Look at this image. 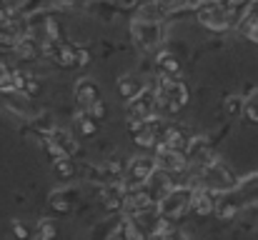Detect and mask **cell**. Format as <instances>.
Listing matches in <instances>:
<instances>
[{"label":"cell","mask_w":258,"mask_h":240,"mask_svg":"<svg viewBox=\"0 0 258 240\" xmlns=\"http://www.w3.org/2000/svg\"><path fill=\"white\" fill-rule=\"evenodd\" d=\"M188 100V90L183 83L171 78H163L156 88V110H166V113H178Z\"/></svg>","instance_id":"1"},{"label":"cell","mask_w":258,"mask_h":240,"mask_svg":"<svg viewBox=\"0 0 258 240\" xmlns=\"http://www.w3.org/2000/svg\"><path fill=\"white\" fill-rule=\"evenodd\" d=\"M198 178L206 185V190H216V193H226L236 188V178L218 163V160H208L203 165H198Z\"/></svg>","instance_id":"2"},{"label":"cell","mask_w":258,"mask_h":240,"mask_svg":"<svg viewBox=\"0 0 258 240\" xmlns=\"http://www.w3.org/2000/svg\"><path fill=\"white\" fill-rule=\"evenodd\" d=\"M190 195H193L190 188H168V193H166V195L161 198V203L156 205V208H158V215L166 218V220L180 218V215L190 208Z\"/></svg>","instance_id":"3"},{"label":"cell","mask_w":258,"mask_h":240,"mask_svg":"<svg viewBox=\"0 0 258 240\" xmlns=\"http://www.w3.org/2000/svg\"><path fill=\"white\" fill-rule=\"evenodd\" d=\"M156 168H161L163 173H180L188 168V158L183 150L178 148H168L161 140L156 143Z\"/></svg>","instance_id":"4"},{"label":"cell","mask_w":258,"mask_h":240,"mask_svg":"<svg viewBox=\"0 0 258 240\" xmlns=\"http://www.w3.org/2000/svg\"><path fill=\"white\" fill-rule=\"evenodd\" d=\"M198 20L208 28H216V30H223L231 25V10L221 3H203L198 8Z\"/></svg>","instance_id":"5"},{"label":"cell","mask_w":258,"mask_h":240,"mask_svg":"<svg viewBox=\"0 0 258 240\" xmlns=\"http://www.w3.org/2000/svg\"><path fill=\"white\" fill-rule=\"evenodd\" d=\"M128 113L131 118H138V120H151L156 115V93L153 90H141L131 98V105H128Z\"/></svg>","instance_id":"6"},{"label":"cell","mask_w":258,"mask_h":240,"mask_svg":"<svg viewBox=\"0 0 258 240\" xmlns=\"http://www.w3.org/2000/svg\"><path fill=\"white\" fill-rule=\"evenodd\" d=\"M153 173H156V160L133 158L131 165H128V170H125V178H128L131 185H143V183H148L153 178Z\"/></svg>","instance_id":"7"},{"label":"cell","mask_w":258,"mask_h":240,"mask_svg":"<svg viewBox=\"0 0 258 240\" xmlns=\"http://www.w3.org/2000/svg\"><path fill=\"white\" fill-rule=\"evenodd\" d=\"M183 153H185L188 163H198V165H203V163L213 160L211 158V145H208V140H206V138H190V140H185Z\"/></svg>","instance_id":"8"},{"label":"cell","mask_w":258,"mask_h":240,"mask_svg":"<svg viewBox=\"0 0 258 240\" xmlns=\"http://www.w3.org/2000/svg\"><path fill=\"white\" fill-rule=\"evenodd\" d=\"M153 205H156V203H153V195H151L148 190H141L138 185H136L133 193L123 195V208H125L128 213H138V210H146V208H153Z\"/></svg>","instance_id":"9"},{"label":"cell","mask_w":258,"mask_h":240,"mask_svg":"<svg viewBox=\"0 0 258 240\" xmlns=\"http://www.w3.org/2000/svg\"><path fill=\"white\" fill-rule=\"evenodd\" d=\"M133 33H136V38H138V43L143 45V48H153L156 43H158V38H161V28L156 25V23H136V28H133Z\"/></svg>","instance_id":"10"},{"label":"cell","mask_w":258,"mask_h":240,"mask_svg":"<svg viewBox=\"0 0 258 240\" xmlns=\"http://www.w3.org/2000/svg\"><path fill=\"white\" fill-rule=\"evenodd\" d=\"M190 208L196 215H211L216 210V200H211V190H193Z\"/></svg>","instance_id":"11"},{"label":"cell","mask_w":258,"mask_h":240,"mask_svg":"<svg viewBox=\"0 0 258 240\" xmlns=\"http://www.w3.org/2000/svg\"><path fill=\"white\" fill-rule=\"evenodd\" d=\"M76 98L81 100V105L88 110L93 103L100 100V90H98V85H95L93 80H81V83L76 85Z\"/></svg>","instance_id":"12"},{"label":"cell","mask_w":258,"mask_h":240,"mask_svg":"<svg viewBox=\"0 0 258 240\" xmlns=\"http://www.w3.org/2000/svg\"><path fill=\"white\" fill-rule=\"evenodd\" d=\"M161 143H163V145H168V148H178V150H183V145H185V135H183V130H180V128L168 125V128L163 130Z\"/></svg>","instance_id":"13"},{"label":"cell","mask_w":258,"mask_h":240,"mask_svg":"<svg viewBox=\"0 0 258 240\" xmlns=\"http://www.w3.org/2000/svg\"><path fill=\"white\" fill-rule=\"evenodd\" d=\"M158 68H161V70H166L168 75H175V73L180 70V63L175 60V55H173V53H166V50H163V53L158 55Z\"/></svg>","instance_id":"14"},{"label":"cell","mask_w":258,"mask_h":240,"mask_svg":"<svg viewBox=\"0 0 258 240\" xmlns=\"http://www.w3.org/2000/svg\"><path fill=\"white\" fill-rule=\"evenodd\" d=\"M136 135V145H141V148H156V130H151V128H143V130H138V133H133Z\"/></svg>","instance_id":"15"},{"label":"cell","mask_w":258,"mask_h":240,"mask_svg":"<svg viewBox=\"0 0 258 240\" xmlns=\"http://www.w3.org/2000/svg\"><path fill=\"white\" fill-rule=\"evenodd\" d=\"M118 90H120V95H123L125 100H131V98H133L141 88H138V83L131 78V75H123V78L118 80Z\"/></svg>","instance_id":"16"},{"label":"cell","mask_w":258,"mask_h":240,"mask_svg":"<svg viewBox=\"0 0 258 240\" xmlns=\"http://www.w3.org/2000/svg\"><path fill=\"white\" fill-rule=\"evenodd\" d=\"M58 63H60L63 68L76 65V50H73L71 45H63V48H60V55H58Z\"/></svg>","instance_id":"17"},{"label":"cell","mask_w":258,"mask_h":240,"mask_svg":"<svg viewBox=\"0 0 258 240\" xmlns=\"http://www.w3.org/2000/svg\"><path fill=\"white\" fill-rule=\"evenodd\" d=\"M53 168H55V170H58V175H63V178L73 175V165L68 163L66 153H63V155H55V163H53Z\"/></svg>","instance_id":"18"},{"label":"cell","mask_w":258,"mask_h":240,"mask_svg":"<svg viewBox=\"0 0 258 240\" xmlns=\"http://www.w3.org/2000/svg\"><path fill=\"white\" fill-rule=\"evenodd\" d=\"M78 120H81V133H83V135H93V133L98 130L95 118H86V115H81Z\"/></svg>","instance_id":"19"},{"label":"cell","mask_w":258,"mask_h":240,"mask_svg":"<svg viewBox=\"0 0 258 240\" xmlns=\"http://www.w3.org/2000/svg\"><path fill=\"white\" fill-rule=\"evenodd\" d=\"M243 113H246V118H248V120H253V123H258V98H253V100H248V103L243 105Z\"/></svg>","instance_id":"20"},{"label":"cell","mask_w":258,"mask_h":240,"mask_svg":"<svg viewBox=\"0 0 258 240\" xmlns=\"http://www.w3.org/2000/svg\"><path fill=\"white\" fill-rule=\"evenodd\" d=\"M241 110H243L241 98H228V100H226V113H228V115H238Z\"/></svg>","instance_id":"21"},{"label":"cell","mask_w":258,"mask_h":240,"mask_svg":"<svg viewBox=\"0 0 258 240\" xmlns=\"http://www.w3.org/2000/svg\"><path fill=\"white\" fill-rule=\"evenodd\" d=\"M40 90V85L35 83L33 78H25V85H23V93H28V95H35Z\"/></svg>","instance_id":"22"},{"label":"cell","mask_w":258,"mask_h":240,"mask_svg":"<svg viewBox=\"0 0 258 240\" xmlns=\"http://www.w3.org/2000/svg\"><path fill=\"white\" fill-rule=\"evenodd\" d=\"M88 63H90V53H88V50H78V53H76V65L86 68Z\"/></svg>","instance_id":"23"},{"label":"cell","mask_w":258,"mask_h":240,"mask_svg":"<svg viewBox=\"0 0 258 240\" xmlns=\"http://www.w3.org/2000/svg\"><path fill=\"white\" fill-rule=\"evenodd\" d=\"M53 208H55V210H60V213H68V210H71V205H68V203H63V198H53Z\"/></svg>","instance_id":"24"},{"label":"cell","mask_w":258,"mask_h":240,"mask_svg":"<svg viewBox=\"0 0 258 240\" xmlns=\"http://www.w3.org/2000/svg\"><path fill=\"white\" fill-rule=\"evenodd\" d=\"M8 83H10V70L0 63V85H5V88H8Z\"/></svg>","instance_id":"25"},{"label":"cell","mask_w":258,"mask_h":240,"mask_svg":"<svg viewBox=\"0 0 258 240\" xmlns=\"http://www.w3.org/2000/svg\"><path fill=\"white\" fill-rule=\"evenodd\" d=\"M38 235H40V238H50V235H55V228H53V225H43Z\"/></svg>","instance_id":"26"},{"label":"cell","mask_w":258,"mask_h":240,"mask_svg":"<svg viewBox=\"0 0 258 240\" xmlns=\"http://www.w3.org/2000/svg\"><path fill=\"white\" fill-rule=\"evenodd\" d=\"M13 230H15V235H18V238H28V230H25L20 223H13Z\"/></svg>","instance_id":"27"},{"label":"cell","mask_w":258,"mask_h":240,"mask_svg":"<svg viewBox=\"0 0 258 240\" xmlns=\"http://www.w3.org/2000/svg\"><path fill=\"white\" fill-rule=\"evenodd\" d=\"M243 3H246V0H226V8H228V10H236V8H241Z\"/></svg>","instance_id":"28"},{"label":"cell","mask_w":258,"mask_h":240,"mask_svg":"<svg viewBox=\"0 0 258 240\" xmlns=\"http://www.w3.org/2000/svg\"><path fill=\"white\" fill-rule=\"evenodd\" d=\"M163 3H171V0H163Z\"/></svg>","instance_id":"29"}]
</instances>
